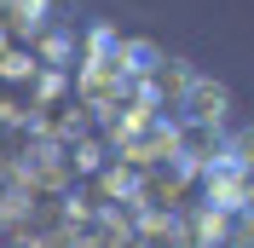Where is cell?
I'll return each mask as SVG.
<instances>
[{"instance_id":"cell-2","label":"cell","mask_w":254,"mask_h":248,"mask_svg":"<svg viewBox=\"0 0 254 248\" xmlns=\"http://www.w3.org/2000/svg\"><path fill=\"white\" fill-rule=\"evenodd\" d=\"M179 150H185V162H196V168H214V162L225 156L220 127H196V122H185V133H179Z\"/></svg>"},{"instance_id":"cell-5","label":"cell","mask_w":254,"mask_h":248,"mask_svg":"<svg viewBox=\"0 0 254 248\" xmlns=\"http://www.w3.org/2000/svg\"><path fill=\"white\" fill-rule=\"evenodd\" d=\"M249 214H254V208H249Z\"/></svg>"},{"instance_id":"cell-3","label":"cell","mask_w":254,"mask_h":248,"mask_svg":"<svg viewBox=\"0 0 254 248\" xmlns=\"http://www.w3.org/2000/svg\"><path fill=\"white\" fill-rule=\"evenodd\" d=\"M208 196H220V208H243V196H249V173L231 168V162H214L208 168Z\"/></svg>"},{"instance_id":"cell-1","label":"cell","mask_w":254,"mask_h":248,"mask_svg":"<svg viewBox=\"0 0 254 248\" xmlns=\"http://www.w3.org/2000/svg\"><path fill=\"white\" fill-rule=\"evenodd\" d=\"M225 104H231V98H225L220 81H190V93H185V116H190L196 127H220V122H225Z\"/></svg>"},{"instance_id":"cell-4","label":"cell","mask_w":254,"mask_h":248,"mask_svg":"<svg viewBox=\"0 0 254 248\" xmlns=\"http://www.w3.org/2000/svg\"><path fill=\"white\" fill-rule=\"evenodd\" d=\"M225 162H231V168H243V173H254V127H243V133H231V139H225Z\"/></svg>"}]
</instances>
